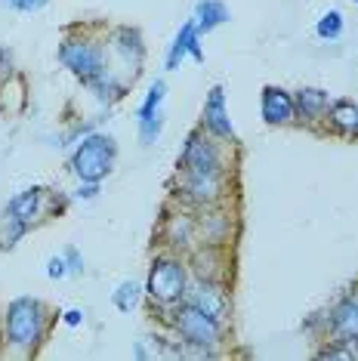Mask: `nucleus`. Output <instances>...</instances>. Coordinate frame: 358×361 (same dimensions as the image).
Listing matches in <instances>:
<instances>
[{
	"label": "nucleus",
	"instance_id": "1",
	"mask_svg": "<svg viewBox=\"0 0 358 361\" xmlns=\"http://www.w3.org/2000/svg\"><path fill=\"white\" fill-rule=\"evenodd\" d=\"M44 334V306L37 300H13L6 309V340L16 349H35Z\"/></svg>",
	"mask_w": 358,
	"mask_h": 361
},
{
	"label": "nucleus",
	"instance_id": "2",
	"mask_svg": "<svg viewBox=\"0 0 358 361\" xmlns=\"http://www.w3.org/2000/svg\"><path fill=\"white\" fill-rule=\"evenodd\" d=\"M111 164H115V142L109 136H87L78 145L75 158H71V170L84 179V183H99L102 176H109Z\"/></svg>",
	"mask_w": 358,
	"mask_h": 361
},
{
	"label": "nucleus",
	"instance_id": "3",
	"mask_svg": "<svg viewBox=\"0 0 358 361\" xmlns=\"http://www.w3.org/2000/svg\"><path fill=\"white\" fill-rule=\"evenodd\" d=\"M173 327L176 334L183 336L185 343H192V346H216L219 343V318L207 315L204 309L192 306V302H183L176 312H173Z\"/></svg>",
	"mask_w": 358,
	"mask_h": 361
},
{
	"label": "nucleus",
	"instance_id": "4",
	"mask_svg": "<svg viewBox=\"0 0 358 361\" xmlns=\"http://www.w3.org/2000/svg\"><path fill=\"white\" fill-rule=\"evenodd\" d=\"M152 300L158 302H179L185 300V269L176 259H154L149 284H145Z\"/></svg>",
	"mask_w": 358,
	"mask_h": 361
},
{
	"label": "nucleus",
	"instance_id": "5",
	"mask_svg": "<svg viewBox=\"0 0 358 361\" xmlns=\"http://www.w3.org/2000/svg\"><path fill=\"white\" fill-rule=\"evenodd\" d=\"M59 59L65 68H71V75H78L84 84L105 75V62H102L99 47L87 44V40H65L59 50Z\"/></svg>",
	"mask_w": 358,
	"mask_h": 361
},
{
	"label": "nucleus",
	"instance_id": "6",
	"mask_svg": "<svg viewBox=\"0 0 358 361\" xmlns=\"http://www.w3.org/2000/svg\"><path fill=\"white\" fill-rule=\"evenodd\" d=\"M183 170L185 176H219V154L210 142L201 136H189L183 154Z\"/></svg>",
	"mask_w": 358,
	"mask_h": 361
},
{
	"label": "nucleus",
	"instance_id": "7",
	"mask_svg": "<svg viewBox=\"0 0 358 361\" xmlns=\"http://www.w3.org/2000/svg\"><path fill=\"white\" fill-rule=\"evenodd\" d=\"M164 93H167L164 80H154L149 96H145V102H142V109H140V139H142V145H152L161 133V111L158 109H161V102H164Z\"/></svg>",
	"mask_w": 358,
	"mask_h": 361
},
{
	"label": "nucleus",
	"instance_id": "8",
	"mask_svg": "<svg viewBox=\"0 0 358 361\" xmlns=\"http://www.w3.org/2000/svg\"><path fill=\"white\" fill-rule=\"evenodd\" d=\"M204 127L219 139H232V121L229 109H226V93L223 87H214L204 102Z\"/></svg>",
	"mask_w": 358,
	"mask_h": 361
},
{
	"label": "nucleus",
	"instance_id": "9",
	"mask_svg": "<svg viewBox=\"0 0 358 361\" xmlns=\"http://www.w3.org/2000/svg\"><path fill=\"white\" fill-rule=\"evenodd\" d=\"M185 53H189L192 59L204 62V53H201V47H198V25H195V22H185V25L179 28V35H176V40H173V47H170V53H167V68H170V71H176Z\"/></svg>",
	"mask_w": 358,
	"mask_h": 361
},
{
	"label": "nucleus",
	"instance_id": "10",
	"mask_svg": "<svg viewBox=\"0 0 358 361\" xmlns=\"http://www.w3.org/2000/svg\"><path fill=\"white\" fill-rule=\"evenodd\" d=\"M263 118L268 124H288L294 118V99L284 93L281 87H266L263 90Z\"/></svg>",
	"mask_w": 358,
	"mask_h": 361
},
{
	"label": "nucleus",
	"instance_id": "11",
	"mask_svg": "<svg viewBox=\"0 0 358 361\" xmlns=\"http://www.w3.org/2000/svg\"><path fill=\"white\" fill-rule=\"evenodd\" d=\"M185 302L204 309L207 315H214V318H223L226 315V297H223V290L214 287V284H195L192 290L185 287Z\"/></svg>",
	"mask_w": 358,
	"mask_h": 361
},
{
	"label": "nucleus",
	"instance_id": "12",
	"mask_svg": "<svg viewBox=\"0 0 358 361\" xmlns=\"http://www.w3.org/2000/svg\"><path fill=\"white\" fill-rule=\"evenodd\" d=\"M328 93L324 90H315V87H309V90H300L297 93V99H294V111H300V118H306V121H315V118H321L324 111H328Z\"/></svg>",
	"mask_w": 358,
	"mask_h": 361
},
{
	"label": "nucleus",
	"instance_id": "13",
	"mask_svg": "<svg viewBox=\"0 0 358 361\" xmlns=\"http://www.w3.org/2000/svg\"><path fill=\"white\" fill-rule=\"evenodd\" d=\"M333 327L346 343H358V297L346 300L343 306L333 312Z\"/></svg>",
	"mask_w": 358,
	"mask_h": 361
},
{
	"label": "nucleus",
	"instance_id": "14",
	"mask_svg": "<svg viewBox=\"0 0 358 361\" xmlns=\"http://www.w3.org/2000/svg\"><path fill=\"white\" fill-rule=\"evenodd\" d=\"M195 25L201 31H214L216 25H223V22H229V6L219 4V0H201L198 6H195Z\"/></svg>",
	"mask_w": 358,
	"mask_h": 361
},
{
	"label": "nucleus",
	"instance_id": "15",
	"mask_svg": "<svg viewBox=\"0 0 358 361\" xmlns=\"http://www.w3.org/2000/svg\"><path fill=\"white\" fill-rule=\"evenodd\" d=\"M6 213L16 219H22V223H31V219L40 213V192L37 188H28V192H22V195H16V198L10 201V207H6Z\"/></svg>",
	"mask_w": 358,
	"mask_h": 361
},
{
	"label": "nucleus",
	"instance_id": "16",
	"mask_svg": "<svg viewBox=\"0 0 358 361\" xmlns=\"http://www.w3.org/2000/svg\"><path fill=\"white\" fill-rule=\"evenodd\" d=\"M331 124L340 130V133L358 136V105L352 102H333L331 105Z\"/></svg>",
	"mask_w": 358,
	"mask_h": 361
},
{
	"label": "nucleus",
	"instance_id": "17",
	"mask_svg": "<svg viewBox=\"0 0 358 361\" xmlns=\"http://www.w3.org/2000/svg\"><path fill=\"white\" fill-rule=\"evenodd\" d=\"M185 192L198 201H214L219 195V176H185Z\"/></svg>",
	"mask_w": 358,
	"mask_h": 361
},
{
	"label": "nucleus",
	"instance_id": "18",
	"mask_svg": "<svg viewBox=\"0 0 358 361\" xmlns=\"http://www.w3.org/2000/svg\"><path fill=\"white\" fill-rule=\"evenodd\" d=\"M315 31H319V37H324V40L340 37V31H343V13H340V10L324 13L319 19V25H315Z\"/></svg>",
	"mask_w": 358,
	"mask_h": 361
},
{
	"label": "nucleus",
	"instance_id": "19",
	"mask_svg": "<svg viewBox=\"0 0 358 361\" xmlns=\"http://www.w3.org/2000/svg\"><path fill=\"white\" fill-rule=\"evenodd\" d=\"M136 302H140V284H136V281H124L115 290V306L121 312H130Z\"/></svg>",
	"mask_w": 358,
	"mask_h": 361
},
{
	"label": "nucleus",
	"instance_id": "20",
	"mask_svg": "<svg viewBox=\"0 0 358 361\" xmlns=\"http://www.w3.org/2000/svg\"><path fill=\"white\" fill-rule=\"evenodd\" d=\"M25 223H22V219H16V216H10V213H6V219H4V247H13L16 241H19L22 235H25Z\"/></svg>",
	"mask_w": 358,
	"mask_h": 361
},
{
	"label": "nucleus",
	"instance_id": "21",
	"mask_svg": "<svg viewBox=\"0 0 358 361\" xmlns=\"http://www.w3.org/2000/svg\"><path fill=\"white\" fill-rule=\"evenodd\" d=\"M4 6H10L16 13H35L40 6H47V0H4Z\"/></svg>",
	"mask_w": 358,
	"mask_h": 361
},
{
	"label": "nucleus",
	"instance_id": "22",
	"mask_svg": "<svg viewBox=\"0 0 358 361\" xmlns=\"http://www.w3.org/2000/svg\"><path fill=\"white\" fill-rule=\"evenodd\" d=\"M65 266H68V272H80L84 269V259H80V253L75 247L65 250Z\"/></svg>",
	"mask_w": 358,
	"mask_h": 361
},
{
	"label": "nucleus",
	"instance_id": "23",
	"mask_svg": "<svg viewBox=\"0 0 358 361\" xmlns=\"http://www.w3.org/2000/svg\"><path fill=\"white\" fill-rule=\"evenodd\" d=\"M65 272H68V266H65V259L53 257V259H50V266H47V275H50V278H62Z\"/></svg>",
	"mask_w": 358,
	"mask_h": 361
},
{
	"label": "nucleus",
	"instance_id": "24",
	"mask_svg": "<svg viewBox=\"0 0 358 361\" xmlns=\"http://www.w3.org/2000/svg\"><path fill=\"white\" fill-rule=\"evenodd\" d=\"M80 322H84V312H80V309H68V312H65V324L78 327Z\"/></svg>",
	"mask_w": 358,
	"mask_h": 361
},
{
	"label": "nucleus",
	"instance_id": "25",
	"mask_svg": "<svg viewBox=\"0 0 358 361\" xmlns=\"http://www.w3.org/2000/svg\"><path fill=\"white\" fill-rule=\"evenodd\" d=\"M96 192H99V183H87L84 188H78V198H96Z\"/></svg>",
	"mask_w": 358,
	"mask_h": 361
},
{
	"label": "nucleus",
	"instance_id": "26",
	"mask_svg": "<svg viewBox=\"0 0 358 361\" xmlns=\"http://www.w3.org/2000/svg\"><path fill=\"white\" fill-rule=\"evenodd\" d=\"M355 4H358V0H355Z\"/></svg>",
	"mask_w": 358,
	"mask_h": 361
}]
</instances>
